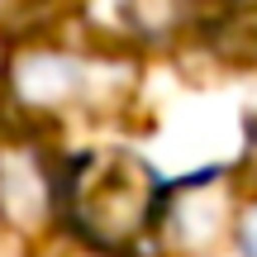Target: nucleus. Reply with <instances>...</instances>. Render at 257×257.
<instances>
[{
    "label": "nucleus",
    "mask_w": 257,
    "mask_h": 257,
    "mask_svg": "<svg viewBox=\"0 0 257 257\" xmlns=\"http://www.w3.org/2000/svg\"><path fill=\"white\" fill-rule=\"evenodd\" d=\"M153 210V176L134 157H95L81 162L72 195L76 229L95 238L100 248H119L138 233V224Z\"/></svg>",
    "instance_id": "nucleus-1"
},
{
    "label": "nucleus",
    "mask_w": 257,
    "mask_h": 257,
    "mask_svg": "<svg viewBox=\"0 0 257 257\" xmlns=\"http://www.w3.org/2000/svg\"><path fill=\"white\" fill-rule=\"evenodd\" d=\"M238 252L243 257H257V205L238 219Z\"/></svg>",
    "instance_id": "nucleus-2"
},
{
    "label": "nucleus",
    "mask_w": 257,
    "mask_h": 257,
    "mask_svg": "<svg viewBox=\"0 0 257 257\" xmlns=\"http://www.w3.org/2000/svg\"><path fill=\"white\" fill-rule=\"evenodd\" d=\"M233 5H257V0H233Z\"/></svg>",
    "instance_id": "nucleus-3"
}]
</instances>
